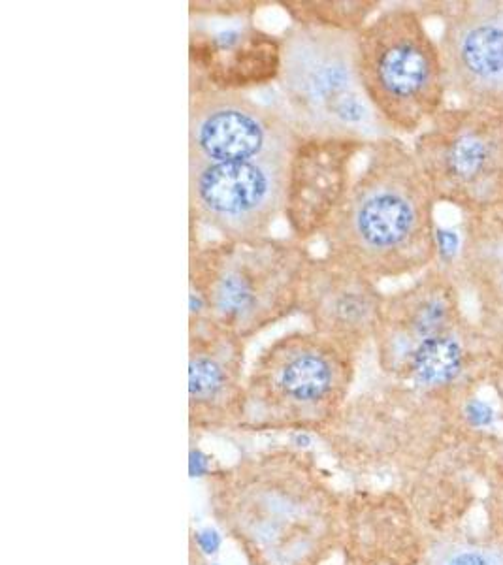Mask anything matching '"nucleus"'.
Masks as SVG:
<instances>
[{
  "label": "nucleus",
  "mask_w": 503,
  "mask_h": 565,
  "mask_svg": "<svg viewBox=\"0 0 503 565\" xmlns=\"http://www.w3.org/2000/svg\"><path fill=\"white\" fill-rule=\"evenodd\" d=\"M247 341L206 324L189 332L191 436L236 432L245 400Z\"/></svg>",
  "instance_id": "2eb2a0df"
},
{
  "label": "nucleus",
  "mask_w": 503,
  "mask_h": 565,
  "mask_svg": "<svg viewBox=\"0 0 503 565\" xmlns=\"http://www.w3.org/2000/svg\"><path fill=\"white\" fill-rule=\"evenodd\" d=\"M492 339L494 338L488 336L487 332L475 323V319L470 317L451 332L421 345L415 355L411 356L406 370L398 379L421 388L424 392H438L451 387L462 377V373L466 372L471 349L485 345Z\"/></svg>",
  "instance_id": "f3484780"
},
{
  "label": "nucleus",
  "mask_w": 503,
  "mask_h": 565,
  "mask_svg": "<svg viewBox=\"0 0 503 565\" xmlns=\"http://www.w3.org/2000/svg\"><path fill=\"white\" fill-rule=\"evenodd\" d=\"M438 42L456 104L503 110V0L419 2Z\"/></svg>",
  "instance_id": "9d476101"
},
{
  "label": "nucleus",
  "mask_w": 503,
  "mask_h": 565,
  "mask_svg": "<svg viewBox=\"0 0 503 565\" xmlns=\"http://www.w3.org/2000/svg\"><path fill=\"white\" fill-rule=\"evenodd\" d=\"M272 2L257 0H193L189 2V17L204 21H242L255 19L259 10Z\"/></svg>",
  "instance_id": "6ab92c4d"
},
{
  "label": "nucleus",
  "mask_w": 503,
  "mask_h": 565,
  "mask_svg": "<svg viewBox=\"0 0 503 565\" xmlns=\"http://www.w3.org/2000/svg\"><path fill=\"white\" fill-rule=\"evenodd\" d=\"M358 358L309 328L272 339L247 373L236 434H325L353 394Z\"/></svg>",
  "instance_id": "20e7f679"
},
{
  "label": "nucleus",
  "mask_w": 503,
  "mask_h": 565,
  "mask_svg": "<svg viewBox=\"0 0 503 565\" xmlns=\"http://www.w3.org/2000/svg\"><path fill=\"white\" fill-rule=\"evenodd\" d=\"M387 292L368 275L313 255L298 302V315L311 332L362 355L374 345Z\"/></svg>",
  "instance_id": "4468645a"
},
{
  "label": "nucleus",
  "mask_w": 503,
  "mask_h": 565,
  "mask_svg": "<svg viewBox=\"0 0 503 565\" xmlns=\"http://www.w3.org/2000/svg\"><path fill=\"white\" fill-rule=\"evenodd\" d=\"M208 507L247 565H326L340 552L343 492L315 452L268 447L206 477Z\"/></svg>",
  "instance_id": "f257e3e1"
},
{
  "label": "nucleus",
  "mask_w": 503,
  "mask_h": 565,
  "mask_svg": "<svg viewBox=\"0 0 503 565\" xmlns=\"http://www.w3.org/2000/svg\"><path fill=\"white\" fill-rule=\"evenodd\" d=\"M470 317L455 277L436 264L413 277L406 287L387 292L374 338L379 372L398 379L421 345L451 332Z\"/></svg>",
  "instance_id": "f8f14e48"
},
{
  "label": "nucleus",
  "mask_w": 503,
  "mask_h": 565,
  "mask_svg": "<svg viewBox=\"0 0 503 565\" xmlns=\"http://www.w3.org/2000/svg\"><path fill=\"white\" fill-rule=\"evenodd\" d=\"M460 226L458 257L443 270L473 306L475 323L503 345V215L462 217Z\"/></svg>",
  "instance_id": "dca6fc26"
},
{
  "label": "nucleus",
  "mask_w": 503,
  "mask_h": 565,
  "mask_svg": "<svg viewBox=\"0 0 503 565\" xmlns=\"http://www.w3.org/2000/svg\"><path fill=\"white\" fill-rule=\"evenodd\" d=\"M276 4L293 25L349 34L360 33L383 10L379 0H281Z\"/></svg>",
  "instance_id": "a211bd4d"
},
{
  "label": "nucleus",
  "mask_w": 503,
  "mask_h": 565,
  "mask_svg": "<svg viewBox=\"0 0 503 565\" xmlns=\"http://www.w3.org/2000/svg\"><path fill=\"white\" fill-rule=\"evenodd\" d=\"M411 151L439 206L460 217L503 215V110L449 104Z\"/></svg>",
  "instance_id": "0eeeda50"
},
{
  "label": "nucleus",
  "mask_w": 503,
  "mask_h": 565,
  "mask_svg": "<svg viewBox=\"0 0 503 565\" xmlns=\"http://www.w3.org/2000/svg\"><path fill=\"white\" fill-rule=\"evenodd\" d=\"M417 4H392L357 33L360 85L392 136H417L451 102L438 36Z\"/></svg>",
  "instance_id": "39448f33"
},
{
  "label": "nucleus",
  "mask_w": 503,
  "mask_h": 565,
  "mask_svg": "<svg viewBox=\"0 0 503 565\" xmlns=\"http://www.w3.org/2000/svg\"><path fill=\"white\" fill-rule=\"evenodd\" d=\"M189 291L200 292L208 324L244 341L298 315L300 292L313 257L291 236L251 242H200L189 223Z\"/></svg>",
  "instance_id": "7ed1b4c3"
},
{
  "label": "nucleus",
  "mask_w": 503,
  "mask_h": 565,
  "mask_svg": "<svg viewBox=\"0 0 503 565\" xmlns=\"http://www.w3.org/2000/svg\"><path fill=\"white\" fill-rule=\"evenodd\" d=\"M464 415H466V419L470 420L473 426L483 428V426H490L492 424L494 409L487 402L475 398V400H470L468 404L464 405Z\"/></svg>",
  "instance_id": "aec40b11"
},
{
  "label": "nucleus",
  "mask_w": 503,
  "mask_h": 565,
  "mask_svg": "<svg viewBox=\"0 0 503 565\" xmlns=\"http://www.w3.org/2000/svg\"><path fill=\"white\" fill-rule=\"evenodd\" d=\"M298 138L276 104L189 87V159L215 164L289 161Z\"/></svg>",
  "instance_id": "1a4fd4ad"
},
{
  "label": "nucleus",
  "mask_w": 503,
  "mask_h": 565,
  "mask_svg": "<svg viewBox=\"0 0 503 565\" xmlns=\"http://www.w3.org/2000/svg\"><path fill=\"white\" fill-rule=\"evenodd\" d=\"M281 63V34L262 29L255 19H191L189 87L247 95L276 85Z\"/></svg>",
  "instance_id": "9b49d317"
},
{
  "label": "nucleus",
  "mask_w": 503,
  "mask_h": 565,
  "mask_svg": "<svg viewBox=\"0 0 503 565\" xmlns=\"http://www.w3.org/2000/svg\"><path fill=\"white\" fill-rule=\"evenodd\" d=\"M287 162H215L189 159V223L227 242L272 236L283 217Z\"/></svg>",
  "instance_id": "6e6552de"
},
{
  "label": "nucleus",
  "mask_w": 503,
  "mask_h": 565,
  "mask_svg": "<svg viewBox=\"0 0 503 565\" xmlns=\"http://www.w3.org/2000/svg\"><path fill=\"white\" fill-rule=\"evenodd\" d=\"M274 102L300 136L375 142L392 136L360 85L357 34L289 25Z\"/></svg>",
  "instance_id": "423d86ee"
},
{
  "label": "nucleus",
  "mask_w": 503,
  "mask_h": 565,
  "mask_svg": "<svg viewBox=\"0 0 503 565\" xmlns=\"http://www.w3.org/2000/svg\"><path fill=\"white\" fill-rule=\"evenodd\" d=\"M340 210L319 240L328 259L377 283L417 277L436 262L438 200L411 144L372 142Z\"/></svg>",
  "instance_id": "f03ea898"
},
{
  "label": "nucleus",
  "mask_w": 503,
  "mask_h": 565,
  "mask_svg": "<svg viewBox=\"0 0 503 565\" xmlns=\"http://www.w3.org/2000/svg\"><path fill=\"white\" fill-rule=\"evenodd\" d=\"M449 565H488V562L479 554L464 552V554H458L456 558H453V562Z\"/></svg>",
  "instance_id": "412c9836"
},
{
  "label": "nucleus",
  "mask_w": 503,
  "mask_h": 565,
  "mask_svg": "<svg viewBox=\"0 0 503 565\" xmlns=\"http://www.w3.org/2000/svg\"><path fill=\"white\" fill-rule=\"evenodd\" d=\"M372 142L300 136L287 162L283 221L289 236L311 243L323 234L349 193L355 162Z\"/></svg>",
  "instance_id": "ddd939ff"
}]
</instances>
